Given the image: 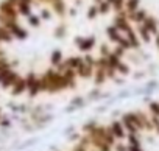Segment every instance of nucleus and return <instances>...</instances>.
Here are the masks:
<instances>
[{
  "label": "nucleus",
  "mask_w": 159,
  "mask_h": 151,
  "mask_svg": "<svg viewBox=\"0 0 159 151\" xmlns=\"http://www.w3.org/2000/svg\"><path fill=\"white\" fill-rule=\"evenodd\" d=\"M19 78H20L19 73H17L13 67H11V69H7V70H3L2 73H0V86L5 87V89L13 87L14 83H16Z\"/></svg>",
  "instance_id": "1"
},
{
  "label": "nucleus",
  "mask_w": 159,
  "mask_h": 151,
  "mask_svg": "<svg viewBox=\"0 0 159 151\" xmlns=\"http://www.w3.org/2000/svg\"><path fill=\"white\" fill-rule=\"evenodd\" d=\"M25 83H27V92L30 94V97H34L41 92V81H39V77H36L34 73L27 75Z\"/></svg>",
  "instance_id": "2"
},
{
  "label": "nucleus",
  "mask_w": 159,
  "mask_h": 151,
  "mask_svg": "<svg viewBox=\"0 0 159 151\" xmlns=\"http://www.w3.org/2000/svg\"><path fill=\"white\" fill-rule=\"evenodd\" d=\"M75 45L81 50V51H91L95 45V38L89 36V38H81V36H76L75 38Z\"/></svg>",
  "instance_id": "3"
},
{
  "label": "nucleus",
  "mask_w": 159,
  "mask_h": 151,
  "mask_svg": "<svg viewBox=\"0 0 159 151\" xmlns=\"http://www.w3.org/2000/svg\"><path fill=\"white\" fill-rule=\"evenodd\" d=\"M94 72H95V67L91 65V64H88V62H84V59H83V64L76 69V75H78L80 78H84V80L94 77Z\"/></svg>",
  "instance_id": "4"
},
{
  "label": "nucleus",
  "mask_w": 159,
  "mask_h": 151,
  "mask_svg": "<svg viewBox=\"0 0 159 151\" xmlns=\"http://www.w3.org/2000/svg\"><path fill=\"white\" fill-rule=\"evenodd\" d=\"M126 13H128V11H126ZM128 19H129V22H134V24L140 25V24H143V20L147 19V11L139 8V10L134 11V13H128Z\"/></svg>",
  "instance_id": "5"
},
{
  "label": "nucleus",
  "mask_w": 159,
  "mask_h": 151,
  "mask_svg": "<svg viewBox=\"0 0 159 151\" xmlns=\"http://www.w3.org/2000/svg\"><path fill=\"white\" fill-rule=\"evenodd\" d=\"M10 31H11V34H13L16 39L24 41V39H27V38H28V31H27L25 28H22V27L19 25V22H17V24H14V25L10 28Z\"/></svg>",
  "instance_id": "6"
},
{
  "label": "nucleus",
  "mask_w": 159,
  "mask_h": 151,
  "mask_svg": "<svg viewBox=\"0 0 159 151\" xmlns=\"http://www.w3.org/2000/svg\"><path fill=\"white\" fill-rule=\"evenodd\" d=\"M50 7L58 16H64L66 11H67V5H66L64 0H53V2L50 3Z\"/></svg>",
  "instance_id": "7"
},
{
  "label": "nucleus",
  "mask_w": 159,
  "mask_h": 151,
  "mask_svg": "<svg viewBox=\"0 0 159 151\" xmlns=\"http://www.w3.org/2000/svg\"><path fill=\"white\" fill-rule=\"evenodd\" d=\"M128 41H129V44H131V47L133 48H136V50H140V38H139V34L137 33H134V30H129L126 34H123Z\"/></svg>",
  "instance_id": "8"
},
{
  "label": "nucleus",
  "mask_w": 159,
  "mask_h": 151,
  "mask_svg": "<svg viewBox=\"0 0 159 151\" xmlns=\"http://www.w3.org/2000/svg\"><path fill=\"white\" fill-rule=\"evenodd\" d=\"M151 34H157L159 31H157V22H156V19L153 17V16H147V19L143 20V24H142Z\"/></svg>",
  "instance_id": "9"
},
{
  "label": "nucleus",
  "mask_w": 159,
  "mask_h": 151,
  "mask_svg": "<svg viewBox=\"0 0 159 151\" xmlns=\"http://www.w3.org/2000/svg\"><path fill=\"white\" fill-rule=\"evenodd\" d=\"M106 34H108V38H109V41H112V42H119V39L122 38V33L119 31V28L112 24V25H109L108 28H106Z\"/></svg>",
  "instance_id": "10"
},
{
  "label": "nucleus",
  "mask_w": 159,
  "mask_h": 151,
  "mask_svg": "<svg viewBox=\"0 0 159 151\" xmlns=\"http://www.w3.org/2000/svg\"><path fill=\"white\" fill-rule=\"evenodd\" d=\"M13 91V94L14 95H20V94H24V92H27V83H25V78H19L16 83H14V86L11 87Z\"/></svg>",
  "instance_id": "11"
},
{
  "label": "nucleus",
  "mask_w": 159,
  "mask_h": 151,
  "mask_svg": "<svg viewBox=\"0 0 159 151\" xmlns=\"http://www.w3.org/2000/svg\"><path fill=\"white\" fill-rule=\"evenodd\" d=\"M106 80H108V77H106V70L97 67L95 72H94V83H95L97 86H100V84H103Z\"/></svg>",
  "instance_id": "12"
},
{
  "label": "nucleus",
  "mask_w": 159,
  "mask_h": 151,
  "mask_svg": "<svg viewBox=\"0 0 159 151\" xmlns=\"http://www.w3.org/2000/svg\"><path fill=\"white\" fill-rule=\"evenodd\" d=\"M14 36L11 34L10 30H7L3 25H0V44H10L13 42Z\"/></svg>",
  "instance_id": "13"
},
{
  "label": "nucleus",
  "mask_w": 159,
  "mask_h": 151,
  "mask_svg": "<svg viewBox=\"0 0 159 151\" xmlns=\"http://www.w3.org/2000/svg\"><path fill=\"white\" fill-rule=\"evenodd\" d=\"M137 33H139V38H140V41L143 42V44H150L151 42V33L140 24V25H137Z\"/></svg>",
  "instance_id": "14"
},
{
  "label": "nucleus",
  "mask_w": 159,
  "mask_h": 151,
  "mask_svg": "<svg viewBox=\"0 0 159 151\" xmlns=\"http://www.w3.org/2000/svg\"><path fill=\"white\" fill-rule=\"evenodd\" d=\"M67 61V64H69V69H73L75 72H76V69L83 64V58L81 56H72V58H69V59H66Z\"/></svg>",
  "instance_id": "15"
},
{
  "label": "nucleus",
  "mask_w": 159,
  "mask_h": 151,
  "mask_svg": "<svg viewBox=\"0 0 159 151\" xmlns=\"http://www.w3.org/2000/svg\"><path fill=\"white\" fill-rule=\"evenodd\" d=\"M61 61H62V51H61V50H58V48H56V50H53V51H52V55H50V64H52L53 67H56Z\"/></svg>",
  "instance_id": "16"
},
{
  "label": "nucleus",
  "mask_w": 159,
  "mask_h": 151,
  "mask_svg": "<svg viewBox=\"0 0 159 151\" xmlns=\"http://www.w3.org/2000/svg\"><path fill=\"white\" fill-rule=\"evenodd\" d=\"M111 131H112L114 137L123 139V135H125V131H123V128H122V123H120V122H114V123H112V126H111Z\"/></svg>",
  "instance_id": "17"
},
{
  "label": "nucleus",
  "mask_w": 159,
  "mask_h": 151,
  "mask_svg": "<svg viewBox=\"0 0 159 151\" xmlns=\"http://www.w3.org/2000/svg\"><path fill=\"white\" fill-rule=\"evenodd\" d=\"M139 5H140V0H125V10L128 13H134L139 10Z\"/></svg>",
  "instance_id": "18"
},
{
  "label": "nucleus",
  "mask_w": 159,
  "mask_h": 151,
  "mask_svg": "<svg viewBox=\"0 0 159 151\" xmlns=\"http://www.w3.org/2000/svg\"><path fill=\"white\" fill-rule=\"evenodd\" d=\"M41 20H42V19H41L38 14H33V13H31L30 16H27V22H28L33 28H39V27H41Z\"/></svg>",
  "instance_id": "19"
},
{
  "label": "nucleus",
  "mask_w": 159,
  "mask_h": 151,
  "mask_svg": "<svg viewBox=\"0 0 159 151\" xmlns=\"http://www.w3.org/2000/svg\"><path fill=\"white\" fill-rule=\"evenodd\" d=\"M111 10H114L116 13H120L125 10V0H112L111 3Z\"/></svg>",
  "instance_id": "20"
},
{
  "label": "nucleus",
  "mask_w": 159,
  "mask_h": 151,
  "mask_svg": "<svg viewBox=\"0 0 159 151\" xmlns=\"http://www.w3.org/2000/svg\"><path fill=\"white\" fill-rule=\"evenodd\" d=\"M97 7H98V13H100V14H106V13H109V10H111V5L106 2V0L97 3Z\"/></svg>",
  "instance_id": "21"
},
{
  "label": "nucleus",
  "mask_w": 159,
  "mask_h": 151,
  "mask_svg": "<svg viewBox=\"0 0 159 151\" xmlns=\"http://www.w3.org/2000/svg\"><path fill=\"white\" fill-rule=\"evenodd\" d=\"M108 61H109V65L117 70V65H119V62L122 61V58H119V56H116L114 53H111V55L108 56Z\"/></svg>",
  "instance_id": "22"
},
{
  "label": "nucleus",
  "mask_w": 159,
  "mask_h": 151,
  "mask_svg": "<svg viewBox=\"0 0 159 151\" xmlns=\"http://www.w3.org/2000/svg\"><path fill=\"white\" fill-rule=\"evenodd\" d=\"M117 72H120V73H123V75H128V73H129V65H128L125 61H120L119 65H117Z\"/></svg>",
  "instance_id": "23"
},
{
  "label": "nucleus",
  "mask_w": 159,
  "mask_h": 151,
  "mask_svg": "<svg viewBox=\"0 0 159 151\" xmlns=\"http://www.w3.org/2000/svg\"><path fill=\"white\" fill-rule=\"evenodd\" d=\"M98 14H100V13H98V7H97V5H92V7L88 10V19H95Z\"/></svg>",
  "instance_id": "24"
},
{
  "label": "nucleus",
  "mask_w": 159,
  "mask_h": 151,
  "mask_svg": "<svg viewBox=\"0 0 159 151\" xmlns=\"http://www.w3.org/2000/svg\"><path fill=\"white\" fill-rule=\"evenodd\" d=\"M117 45H120V47H123V48H125L126 51H128L129 48H133V47H131V44H129V41H128V39H126V38H125L123 34H122V38L119 39V42H117Z\"/></svg>",
  "instance_id": "25"
},
{
  "label": "nucleus",
  "mask_w": 159,
  "mask_h": 151,
  "mask_svg": "<svg viewBox=\"0 0 159 151\" xmlns=\"http://www.w3.org/2000/svg\"><path fill=\"white\" fill-rule=\"evenodd\" d=\"M39 17H41L42 20H50V19H52V11H50L48 8H42Z\"/></svg>",
  "instance_id": "26"
},
{
  "label": "nucleus",
  "mask_w": 159,
  "mask_h": 151,
  "mask_svg": "<svg viewBox=\"0 0 159 151\" xmlns=\"http://www.w3.org/2000/svg\"><path fill=\"white\" fill-rule=\"evenodd\" d=\"M66 34H67V28H66L64 25H61L59 28H56V30H55V36H56V38H59V39H61V38H64Z\"/></svg>",
  "instance_id": "27"
},
{
  "label": "nucleus",
  "mask_w": 159,
  "mask_h": 151,
  "mask_svg": "<svg viewBox=\"0 0 159 151\" xmlns=\"http://www.w3.org/2000/svg\"><path fill=\"white\" fill-rule=\"evenodd\" d=\"M112 53H114L116 56H119V58H122V59H123V56L126 55V50H125L123 47H120V45H117V47H116V48L112 50Z\"/></svg>",
  "instance_id": "28"
},
{
  "label": "nucleus",
  "mask_w": 159,
  "mask_h": 151,
  "mask_svg": "<svg viewBox=\"0 0 159 151\" xmlns=\"http://www.w3.org/2000/svg\"><path fill=\"white\" fill-rule=\"evenodd\" d=\"M83 59H84V62H88V64H91V65H94V67H95V64H97V58H94L91 53H86Z\"/></svg>",
  "instance_id": "29"
},
{
  "label": "nucleus",
  "mask_w": 159,
  "mask_h": 151,
  "mask_svg": "<svg viewBox=\"0 0 159 151\" xmlns=\"http://www.w3.org/2000/svg\"><path fill=\"white\" fill-rule=\"evenodd\" d=\"M111 53H112V51L108 48L106 44H102V45H100V56H106V58H108Z\"/></svg>",
  "instance_id": "30"
},
{
  "label": "nucleus",
  "mask_w": 159,
  "mask_h": 151,
  "mask_svg": "<svg viewBox=\"0 0 159 151\" xmlns=\"http://www.w3.org/2000/svg\"><path fill=\"white\" fill-rule=\"evenodd\" d=\"M150 109H151V112L157 117L159 115V103H151L150 104Z\"/></svg>",
  "instance_id": "31"
},
{
  "label": "nucleus",
  "mask_w": 159,
  "mask_h": 151,
  "mask_svg": "<svg viewBox=\"0 0 159 151\" xmlns=\"http://www.w3.org/2000/svg\"><path fill=\"white\" fill-rule=\"evenodd\" d=\"M129 151H142V149L139 148V145H131L129 146Z\"/></svg>",
  "instance_id": "32"
},
{
  "label": "nucleus",
  "mask_w": 159,
  "mask_h": 151,
  "mask_svg": "<svg viewBox=\"0 0 159 151\" xmlns=\"http://www.w3.org/2000/svg\"><path fill=\"white\" fill-rule=\"evenodd\" d=\"M154 44H156V47H157V50H159V33L154 34Z\"/></svg>",
  "instance_id": "33"
},
{
  "label": "nucleus",
  "mask_w": 159,
  "mask_h": 151,
  "mask_svg": "<svg viewBox=\"0 0 159 151\" xmlns=\"http://www.w3.org/2000/svg\"><path fill=\"white\" fill-rule=\"evenodd\" d=\"M117 151H128V149H126V146H123V145H119V146H117Z\"/></svg>",
  "instance_id": "34"
},
{
  "label": "nucleus",
  "mask_w": 159,
  "mask_h": 151,
  "mask_svg": "<svg viewBox=\"0 0 159 151\" xmlns=\"http://www.w3.org/2000/svg\"><path fill=\"white\" fill-rule=\"evenodd\" d=\"M100 2H103V0H95V5H97V3H100Z\"/></svg>",
  "instance_id": "35"
}]
</instances>
